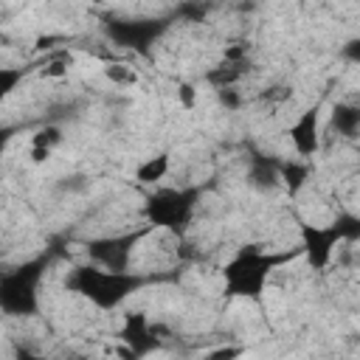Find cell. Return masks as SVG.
<instances>
[{
    "instance_id": "1",
    "label": "cell",
    "mask_w": 360,
    "mask_h": 360,
    "mask_svg": "<svg viewBox=\"0 0 360 360\" xmlns=\"http://www.w3.org/2000/svg\"><path fill=\"white\" fill-rule=\"evenodd\" d=\"M290 253H264L256 245H245L239 248V253L222 267V284H225V295H242V298H262L264 284L270 278V273L287 262Z\"/></svg>"
},
{
    "instance_id": "2",
    "label": "cell",
    "mask_w": 360,
    "mask_h": 360,
    "mask_svg": "<svg viewBox=\"0 0 360 360\" xmlns=\"http://www.w3.org/2000/svg\"><path fill=\"white\" fill-rule=\"evenodd\" d=\"M68 287L84 295L98 309H115L138 287H143V278L129 270L121 273V270H104V267H76L68 278Z\"/></svg>"
},
{
    "instance_id": "3",
    "label": "cell",
    "mask_w": 360,
    "mask_h": 360,
    "mask_svg": "<svg viewBox=\"0 0 360 360\" xmlns=\"http://www.w3.org/2000/svg\"><path fill=\"white\" fill-rule=\"evenodd\" d=\"M45 264H48V259L39 256V259H31L14 270L0 273V309L6 315L25 318V315H34L39 309L37 287H39Z\"/></svg>"
},
{
    "instance_id": "4",
    "label": "cell",
    "mask_w": 360,
    "mask_h": 360,
    "mask_svg": "<svg viewBox=\"0 0 360 360\" xmlns=\"http://www.w3.org/2000/svg\"><path fill=\"white\" fill-rule=\"evenodd\" d=\"M197 194H200L197 188H160V191H155L143 208L146 225L183 233V228L191 222Z\"/></svg>"
},
{
    "instance_id": "5",
    "label": "cell",
    "mask_w": 360,
    "mask_h": 360,
    "mask_svg": "<svg viewBox=\"0 0 360 360\" xmlns=\"http://www.w3.org/2000/svg\"><path fill=\"white\" fill-rule=\"evenodd\" d=\"M357 219L354 217H343L326 228H318V225H309V222H301V250L307 253L309 264L315 270H323L335 253V245L340 239H354L357 236Z\"/></svg>"
},
{
    "instance_id": "6",
    "label": "cell",
    "mask_w": 360,
    "mask_h": 360,
    "mask_svg": "<svg viewBox=\"0 0 360 360\" xmlns=\"http://www.w3.org/2000/svg\"><path fill=\"white\" fill-rule=\"evenodd\" d=\"M152 231V225H143L138 231H129V233H121V236H107V239H93L87 242V256L104 267V270H129V259H132V250L135 245Z\"/></svg>"
},
{
    "instance_id": "7",
    "label": "cell",
    "mask_w": 360,
    "mask_h": 360,
    "mask_svg": "<svg viewBox=\"0 0 360 360\" xmlns=\"http://www.w3.org/2000/svg\"><path fill=\"white\" fill-rule=\"evenodd\" d=\"M160 31H163V22H110V37L141 53H146V48Z\"/></svg>"
},
{
    "instance_id": "8",
    "label": "cell",
    "mask_w": 360,
    "mask_h": 360,
    "mask_svg": "<svg viewBox=\"0 0 360 360\" xmlns=\"http://www.w3.org/2000/svg\"><path fill=\"white\" fill-rule=\"evenodd\" d=\"M290 141L295 146V152L301 158H309L318 152V107H309L304 110L292 127H290Z\"/></svg>"
},
{
    "instance_id": "9",
    "label": "cell",
    "mask_w": 360,
    "mask_h": 360,
    "mask_svg": "<svg viewBox=\"0 0 360 360\" xmlns=\"http://www.w3.org/2000/svg\"><path fill=\"white\" fill-rule=\"evenodd\" d=\"M121 338L129 346V354H135V357H143L146 352H152L158 346V338L152 335V323L143 315H127Z\"/></svg>"
},
{
    "instance_id": "10",
    "label": "cell",
    "mask_w": 360,
    "mask_h": 360,
    "mask_svg": "<svg viewBox=\"0 0 360 360\" xmlns=\"http://www.w3.org/2000/svg\"><path fill=\"white\" fill-rule=\"evenodd\" d=\"M169 166H172L169 155L160 152V155H152V158H146L143 163H138L135 177H138V183H143V186H155V183H160V180L169 174Z\"/></svg>"
},
{
    "instance_id": "11",
    "label": "cell",
    "mask_w": 360,
    "mask_h": 360,
    "mask_svg": "<svg viewBox=\"0 0 360 360\" xmlns=\"http://www.w3.org/2000/svg\"><path fill=\"white\" fill-rule=\"evenodd\" d=\"M332 127H338L340 135L354 138L357 127H360V110L354 104H335L332 110Z\"/></svg>"
},
{
    "instance_id": "12",
    "label": "cell",
    "mask_w": 360,
    "mask_h": 360,
    "mask_svg": "<svg viewBox=\"0 0 360 360\" xmlns=\"http://www.w3.org/2000/svg\"><path fill=\"white\" fill-rule=\"evenodd\" d=\"M307 177H309L307 163H298V160H284V163H278V183H284L290 194H298L301 186L307 183Z\"/></svg>"
},
{
    "instance_id": "13",
    "label": "cell",
    "mask_w": 360,
    "mask_h": 360,
    "mask_svg": "<svg viewBox=\"0 0 360 360\" xmlns=\"http://www.w3.org/2000/svg\"><path fill=\"white\" fill-rule=\"evenodd\" d=\"M104 79L112 82L115 87H135L141 76L135 68H129L124 62H110V65H104Z\"/></svg>"
},
{
    "instance_id": "14",
    "label": "cell",
    "mask_w": 360,
    "mask_h": 360,
    "mask_svg": "<svg viewBox=\"0 0 360 360\" xmlns=\"http://www.w3.org/2000/svg\"><path fill=\"white\" fill-rule=\"evenodd\" d=\"M62 141H65V135H62V129H59L56 124H45V127H39V129L31 135V146H34V149H45V152H53Z\"/></svg>"
},
{
    "instance_id": "15",
    "label": "cell",
    "mask_w": 360,
    "mask_h": 360,
    "mask_svg": "<svg viewBox=\"0 0 360 360\" xmlns=\"http://www.w3.org/2000/svg\"><path fill=\"white\" fill-rule=\"evenodd\" d=\"M68 70H70V53H51L42 62L39 76L42 79H62V76H68Z\"/></svg>"
},
{
    "instance_id": "16",
    "label": "cell",
    "mask_w": 360,
    "mask_h": 360,
    "mask_svg": "<svg viewBox=\"0 0 360 360\" xmlns=\"http://www.w3.org/2000/svg\"><path fill=\"white\" fill-rule=\"evenodd\" d=\"M22 79H25V68H0V104L17 90Z\"/></svg>"
},
{
    "instance_id": "17",
    "label": "cell",
    "mask_w": 360,
    "mask_h": 360,
    "mask_svg": "<svg viewBox=\"0 0 360 360\" xmlns=\"http://www.w3.org/2000/svg\"><path fill=\"white\" fill-rule=\"evenodd\" d=\"M242 346H219V349H214V352H208L205 354V360H239L242 357Z\"/></svg>"
},
{
    "instance_id": "18",
    "label": "cell",
    "mask_w": 360,
    "mask_h": 360,
    "mask_svg": "<svg viewBox=\"0 0 360 360\" xmlns=\"http://www.w3.org/2000/svg\"><path fill=\"white\" fill-rule=\"evenodd\" d=\"M290 96H292V90H290V87H284V84L270 87L267 93H262V98H264V101H287Z\"/></svg>"
},
{
    "instance_id": "19",
    "label": "cell",
    "mask_w": 360,
    "mask_h": 360,
    "mask_svg": "<svg viewBox=\"0 0 360 360\" xmlns=\"http://www.w3.org/2000/svg\"><path fill=\"white\" fill-rule=\"evenodd\" d=\"M177 98H180V104H183V107H194L197 93H194V87H191V84H180V87H177Z\"/></svg>"
},
{
    "instance_id": "20",
    "label": "cell",
    "mask_w": 360,
    "mask_h": 360,
    "mask_svg": "<svg viewBox=\"0 0 360 360\" xmlns=\"http://www.w3.org/2000/svg\"><path fill=\"white\" fill-rule=\"evenodd\" d=\"M219 101H222L225 107H231V110L239 107V96L233 93V87H222V90H219Z\"/></svg>"
},
{
    "instance_id": "21",
    "label": "cell",
    "mask_w": 360,
    "mask_h": 360,
    "mask_svg": "<svg viewBox=\"0 0 360 360\" xmlns=\"http://www.w3.org/2000/svg\"><path fill=\"white\" fill-rule=\"evenodd\" d=\"M11 135H14V127H0V155H3V149L8 146Z\"/></svg>"
},
{
    "instance_id": "22",
    "label": "cell",
    "mask_w": 360,
    "mask_h": 360,
    "mask_svg": "<svg viewBox=\"0 0 360 360\" xmlns=\"http://www.w3.org/2000/svg\"><path fill=\"white\" fill-rule=\"evenodd\" d=\"M48 158H51V152H45V149H34V146H31V160H34V163H45Z\"/></svg>"
}]
</instances>
